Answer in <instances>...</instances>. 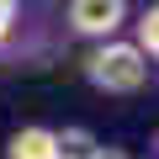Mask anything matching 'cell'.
<instances>
[{"label": "cell", "mask_w": 159, "mask_h": 159, "mask_svg": "<svg viewBox=\"0 0 159 159\" xmlns=\"http://www.w3.org/2000/svg\"><path fill=\"white\" fill-rule=\"evenodd\" d=\"M90 159H122V154H111V148H96V154H90Z\"/></svg>", "instance_id": "6"}, {"label": "cell", "mask_w": 159, "mask_h": 159, "mask_svg": "<svg viewBox=\"0 0 159 159\" xmlns=\"http://www.w3.org/2000/svg\"><path fill=\"white\" fill-rule=\"evenodd\" d=\"M69 32L74 37H90V43H106L127 27V0H69Z\"/></svg>", "instance_id": "2"}, {"label": "cell", "mask_w": 159, "mask_h": 159, "mask_svg": "<svg viewBox=\"0 0 159 159\" xmlns=\"http://www.w3.org/2000/svg\"><path fill=\"white\" fill-rule=\"evenodd\" d=\"M148 69L154 64L133 43H122V37H106V43H96L85 53V80H90L101 96H138L148 85Z\"/></svg>", "instance_id": "1"}, {"label": "cell", "mask_w": 159, "mask_h": 159, "mask_svg": "<svg viewBox=\"0 0 159 159\" xmlns=\"http://www.w3.org/2000/svg\"><path fill=\"white\" fill-rule=\"evenodd\" d=\"M133 48H138L148 64L159 58V11H154V6H148L143 16H133Z\"/></svg>", "instance_id": "4"}, {"label": "cell", "mask_w": 159, "mask_h": 159, "mask_svg": "<svg viewBox=\"0 0 159 159\" xmlns=\"http://www.w3.org/2000/svg\"><path fill=\"white\" fill-rule=\"evenodd\" d=\"M16 32V0H0V43Z\"/></svg>", "instance_id": "5"}, {"label": "cell", "mask_w": 159, "mask_h": 159, "mask_svg": "<svg viewBox=\"0 0 159 159\" xmlns=\"http://www.w3.org/2000/svg\"><path fill=\"white\" fill-rule=\"evenodd\" d=\"M6 159H64V138H58V127L27 122L6 138Z\"/></svg>", "instance_id": "3"}]
</instances>
